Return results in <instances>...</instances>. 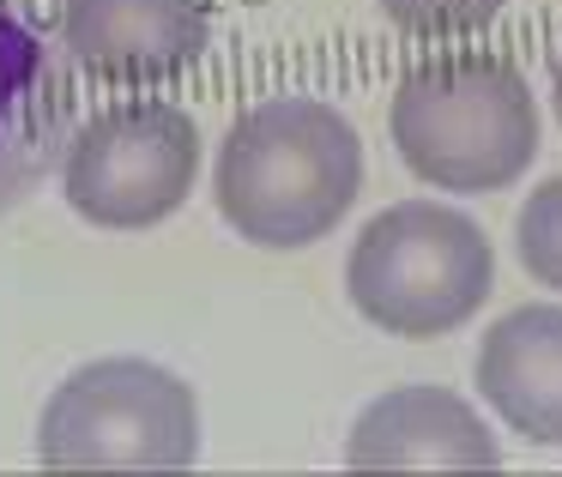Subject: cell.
<instances>
[{
	"label": "cell",
	"instance_id": "6da1fadb",
	"mask_svg": "<svg viewBox=\"0 0 562 477\" xmlns=\"http://www.w3.org/2000/svg\"><path fill=\"white\" fill-rule=\"evenodd\" d=\"M363 194V139L327 98H260L224 127L212 206L243 242L296 254L339 230Z\"/></svg>",
	"mask_w": 562,
	"mask_h": 477
},
{
	"label": "cell",
	"instance_id": "7a4b0ae2",
	"mask_svg": "<svg viewBox=\"0 0 562 477\" xmlns=\"http://www.w3.org/2000/svg\"><path fill=\"white\" fill-rule=\"evenodd\" d=\"M387 134L436 194H502L538 158V98L508 55H429L393 86Z\"/></svg>",
	"mask_w": 562,
	"mask_h": 477
},
{
	"label": "cell",
	"instance_id": "3957f363",
	"mask_svg": "<svg viewBox=\"0 0 562 477\" xmlns=\"http://www.w3.org/2000/svg\"><path fill=\"white\" fill-rule=\"evenodd\" d=\"M490 230L448 200L381 206L345 254V296L387 339H448L490 303Z\"/></svg>",
	"mask_w": 562,
	"mask_h": 477
},
{
	"label": "cell",
	"instance_id": "277c9868",
	"mask_svg": "<svg viewBox=\"0 0 562 477\" xmlns=\"http://www.w3.org/2000/svg\"><path fill=\"white\" fill-rule=\"evenodd\" d=\"M194 459V387L146 356L79 363L37 417V465L61 477H182Z\"/></svg>",
	"mask_w": 562,
	"mask_h": 477
},
{
	"label": "cell",
	"instance_id": "5b68a950",
	"mask_svg": "<svg viewBox=\"0 0 562 477\" xmlns=\"http://www.w3.org/2000/svg\"><path fill=\"white\" fill-rule=\"evenodd\" d=\"M200 175V127L170 98H127L86 115L61 151V200L98 230L176 218Z\"/></svg>",
	"mask_w": 562,
	"mask_h": 477
},
{
	"label": "cell",
	"instance_id": "8992f818",
	"mask_svg": "<svg viewBox=\"0 0 562 477\" xmlns=\"http://www.w3.org/2000/svg\"><path fill=\"white\" fill-rule=\"evenodd\" d=\"M339 477H502V441L465 393L405 381L351 417Z\"/></svg>",
	"mask_w": 562,
	"mask_h": 477
},
{
	"label": "cell",
	"instance_id": "52a82bcc",
	"mask_svg": "<svg viewBox=\"0 0 562 477\" xmlns=\"http://www.w3.org/2000/svg\"><path fill=\"white\" fill-rule=\"evenodd\" d=\"M61 43L103 86H164L212 49L206 0H61Z\"/></svg>",
	"mask_w": 562,
	"mask_h": 477
},
{
	"label": "cell",
	"instance_id": "ba28073f",
	"mask_svg": "<svg viewBox=\"0 0 562 477\" xmlns=\"http://www.w3.org/2000/svg\"><path fill=\"white\" fill-rule=\"evenodd\" d=\"M67 73L43 37L0 7V212L19 206L49 170H61V151L74 139L67 127Z\"/></svg>",
	"mask_w": 562,
	"mask_h": 477
},
{
	"label": "cell",
	"instance_id": "9c48e42d",
	"mask_svg": "<svg viewBox=\"0 0 562 477\" xmlns=\"http://www.w3.org/2000/svg\"><path fill=\"white\" fill-rule=\"evenodd\" d=\"M472 381L520 441L562 447V303H520L490 320Z\"/></svg>",
	"mask_w": 562,
	"mask_h": 477
},
{
	"label": "cell",
	"instance_id": "30bf717a",
	"mask_svg": "<svg viewBox=\"0 0 562 477\" xmlns=\"http://www.w3.org/2000/svg\"><path fill=\"white\" fill-rule=\"evenodd\" d=\"M514 254L544 291H562V175H544L526 194L514 218Z\"/></svg>",
	"mask_w": 562,
	"mask_h": 477
},
{
	"label": "cell",
	"instance_id": "8fae6325",
	"mask_svg": "<svg viewBox=\"0 0 562 477\" xmlns=\"http://www.w3.org/2000/svg\"><path fill=\"white\" fill-rule=\"evenodd\" d=\"M502 7H508V0H381L387 25L405 31V37H424V43L472 37V31H484Z\"/></svg>",
	"mask_w": 562,
	"mask_h": 477
},
{
	"label": "cell",
	"instance_id": "7c38bea8",
	"mask_svg": "<svg viewBox=\"0 0 562 477\" xmlns=\"http://www.w3.org/2000/svg\"><path fill=\"white\" fill-rule=\"evenodd\" d=\"M550 98H557V122H562V43H557V61H550Z\"/></svg>",
	"mask_w": 562,
	"mask_h": 477
}]
</instances>
